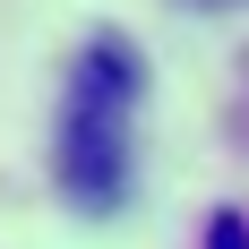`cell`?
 I'll list each match as a JSON object with an SVG mask.
<instances>
[{
    "instance_id": "7a4b0ae2",
    "label": "cell",
    "mask_w": 249,
    "mask_h": 249,
    "mask_svg": "<svg viewBox=\"0 0 249 249\" xmlns=\"http://www.w3.org/2000/svg\"><path fill=\"white\" fill-rule=\"evenodd\" d=\"M198 249H249V224L224 206V215H206V241H198Z\"/></svg>"
},
{
    "instance_id": "3957f363",
    "label": "cell",
    "mask_w": 249,
    "mask_h": 249,
    "mask_svg": "<svg viewBox=\"0 0 249 249\" xmlns=\"http://www.w3.org/2000/svg\"><path fill=\"white\" fill-rule=\"evenodd\" d=\"M206 9H232V0H206Z\"/></svg>"
},
{
    "instance_id": "6da1fadb",
    "label": "cell",
    "mask_w": 249,
    "mask_h": 249,
    "mask_svg": "<svg viewBox=\"0 0 249 249\" xmlns=\"http://www.w3.org/2000/svg\"><path fill=\"white\" fill-rule=\"evenodd\" d=\"M138 103H146V60L121 35H95L69 60L60 112H52V180H60V198L77 215H112L129 198V172H138Z\"/></svg>"
}]
</instances>
